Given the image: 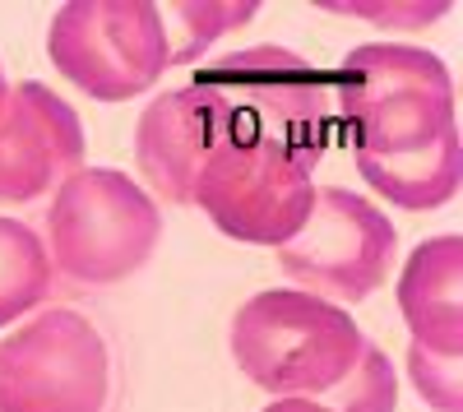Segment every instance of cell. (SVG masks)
I'll use <instances>...</instances> for the list:
<instances>
[{"label":"cell","instance_id":"6da1fadb","mask_svg":"<svg viewBox=\"0 0 463 412\" xmlns=\"http://www.w3.org/2000/svg\"><path fill=\"white\" fill-rule=\"evenodd\" d=\"M338 126L353 135V158H399L454 135V80L436 52L362 42L334 80Z\"/></svg>","mask_w":463,"mask_h":412},{"label":"cell","instance_id":"7a4b0ae2","mask_svg":"<svg viewBox=\"0 0 463 412\" xmlns=\"http://www.w3.org/2000/svg\"><path fill=\"white\" fill-rule=\"evenodd\" d=\"M232 361L274 398H316L338 385L366 352L362 324L301 287H269L232 315Z\"/></svg>","mask_w":463,"mask_h":412},{"label":"cell","instance_id":"3957f363","mask_svg":"<svg viewBox=\"0 0 463 412\" xmlns=\"http://www.w3.org/2000/svg\"><path fill=\"white\" fill-rule=\"evenodd\" d=\"M163 241V209L116 167H80L56 185L43 218L52 274L74 287H116L135 278Z\"/></svg>","mask_w":463,"mask_h":412},{"label":"cell","instance_id":"277c9868","mask_svg":"<svg viewBox=\"0 0 463 412\" xmlns=\"http://www.w3.org/2000/svg\"><path fill=\"white\" fill-rule=\"evenodd\" d=\"M222 107L237 139H260L288 148L301 163H320L334 139L338 111H334V84L325 74L274 42H260L246 52H227L209 70L195 74Z\"/></svg>","mask_w":463,"mask_h":412},{"label":"cell","instance_id":"5b68a950","mask_svg":"<svg viewBox=\"0 0 463 412\" xmlns=\"http://www.w3.org/2000/svg\"><path fill=\"white\" fill-rule=\"evenodd\" d=\"M316 167L288 148L227 135L204 158L195 176L190 209H200L213 228L246 246H288L316 204Z\"/></svg>","mask_w":463,"mask_h":412},{"label":"cell","instance_id":"8992f818","mask_svg":"<svg viewBox=\"0 0 463 412\" xmlns=\"http://www.w3.org/2000/svg\"><path fill=\"white\" fill-rule=\"evenodd\" d=\"M111 348L98 324L47 306L0 339V412H107Z\"/></svg>","mask_w":463,"mask_h":412},{"label":"cell","instance_id":"52a82bcc","mask_svg":"<svg viewBox=\"0 0 463 412\" xmlns=\"http://www.w3.org/2000/svg\"><path fill=\"white\" fill-rule=\"evenodd\" d=\"M47 56L80 93L130 102L167 74V37L148 0H70L47 28Z\"/></svg>","mask_w":463,"mask_h":412},{"label":"cell","instance_id":"ba28073f","mask_svg":"<svg viewBox=\"0 0 463 412\" xmlns=\"http://www.w3.org/2000/svg\"><path fill=\"white\" fill-rule=\"evenodd\" d=\"M279 269L334 306H353L375 296L394 274L399 228L394 218L343 185H320L301 232L274 250Z\"/></svg>","mask_w":463,"mask_h":412},{"label":"cell","instance_id":"9c48e42d","mask_svg":"<svg viewBox=\"0 0 463 412\" xmlns=\"http://www.w3.org/2000/svg\"><path fill=\"white\" fill-rule=\"evenodd\" d=\"M84 121L56 89L24 80L0 102V209L52 200L84 167Z\"/></svg>","mask_w":463,"mask_h":412},{"label":"cell","instance_id":"30bf717a","mask_svg":"<svg viewBox=\"0 0 463 412\" xmlns=\"http://www.w3.org/2000/svg\"><path fill=\"white\" fill-rule=\"evenodd\" d=\"M227 135H232L227 107L204 84H185L148 98L135 126V167L144 176V191L163 204L190 209L195 176Z\"/></svg>","mask_w":463,"mask_h":412},{"label":"cell","instance_id":"8fae6325","mask_svg":"<svg viewBox=\"0 0 463 412\" xmlns=\"http://www.w3.org/2000/svg\"><path fill=\"white\" fill-rule=\"evenodd\" d=\"M458 283H463V241L454 232L427 237L399 274V315L412 333L417 348L458 357L463 352V306H458Z\"/></svg>","mask_w":463,"mask_h":412},{"label":"cell","instance_id":"7c38bea8","mask_svg":"<svg viewBox=\"0 0 463 412\" xmlns=\"http://www.w3.org/2000/svg\"><path fill=\"white\" fill-rule=\"evenodd\" d=\"M357 172L371 191L394 204V209H408V213H431V209H445L454 195H458V172H463V158H458V130L417 148V154H399V158H357Z\"/></svg>","mask_w":463,"mask_h":412},{"label":"cell","instance_id":"4fadbf2b","mask_svg":"<svg viewBox=\"0 0 463 412\" xmlns=\"http://www.w3.org/2000/svg\"><path fill=\"white\" fill-rule=\"evenodd\" d=\"M56 274L43 246V232H33L24 218L0 213V329L28 320L52 296Z\"/></svg>","mask_w":463,"mask_h":412},{"label":"cell","instance_id":"5bb4252c","mask_svg":"<svg viewBox=\"0 0 463 412\" xmlns=\"http://www.w3.org/2000/svg\"><path fill=\"white\" fill-rule=\"evenodd\" d=\"M260 14V0H176L158 5L163 37H167V65H190L209 56L227 33L246 28Z\"/></svg>","mask_w":463,"mask_h":412},{"label":"cell","instance_id":"9a60e30c","mask_svg":"<svg viewBox=\"0 0 463 412\" xmlns=\"http://www.w3.org/2000/svg\"><path fill=\"white\" fill-rule=\"evenodd\" d=\"M316 403L329 412H394L399 407V370L375 343H366L362 361L338 385L316 394Z\"/></svg>","mask_w":463,"mask_h":412},{"label":"cell","instance_id":"2e32d148","mask_svg":"<svg viewBox=\"0 0 463 412\" xmlns=\"http://www.w3.org/2000/svg\"><path fill=\"white\" fill-rule=\"evenodd\" d=\"M325 14H343V19H362L375 28H394V33H412V28H431L436 19L449 14V0H394V5H380V0H316Z\"/></svg>","mask_w":463,"mask_h":412},{"label":"cell","instance_id":"e0dca14e","mask_svg":"<svg viewBox=\"0 0 463 412\" xmlns=\"http://www.w3.org/2000/svg\"><path fill=\"white\" fill-rule=\"evenodd\" d=\"M408 380L417 389V398L427 403L431 412H458V357H440L427 348H408Z\"/></svg>","mask_w":463,"mask_h":412},{"label":"cell","instance_id":"ac0fdd59","mask_svg":"<svg viewBox=\"0 0 463 412\" xmlns=\"http://www.w3.org/2000/svg\"><path fill=\"white\" fill-rule=\"evenodd\" d=\"M260 412H329V407H320L316 398H274V403L260 407Z\"/></svg>","mask_w":463,"mask_h":412},{"label":"cell","instance_id":"d6986e66","mask_svg":"<svg viewBox=\"0 0 463 412\" xmlns=\"http://www.w3.org/2000/svg\"><path fill=\"white\" fill-rule=\"evenodd\" d=\"M5 93H10V84H5V65H0V102H5Z\"/></svg>","mask_w":463,"mask_h":412}]
</instances>
